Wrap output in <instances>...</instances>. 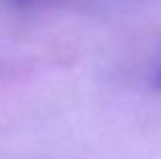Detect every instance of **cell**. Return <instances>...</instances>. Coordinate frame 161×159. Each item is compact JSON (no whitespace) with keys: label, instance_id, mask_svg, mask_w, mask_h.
Segmentation results:
<instances>
[{"label":"cell","instance_id":"cell-1","mask_svg":"<svg viewBox=\"0 0 161 159\" xmlns=\"http://www.w3.org/2000/svg\"><path fill=\"white\" fill-rule=\"evenodd\" d=\"M153 84L157 88H161V61L157 63V68H155V76H153Z\"/></svg>","mask_w":161,"mask_h":159},{"label":"cell","instance_id":"cell-2","mask_svg":"<svg viewBox=\"0 0 161 159\" xmlns=\"http://www.w3.org/2000/svg\"><path fill=\"white\" fill-rule=\"evenodd\" d=\"M12 2H23V0H12Z\"/></svg>","mask_w":161,"mask_h":159}]
</instances>
